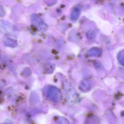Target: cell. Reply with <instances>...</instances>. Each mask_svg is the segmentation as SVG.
Wrapping results in <instances>:
<instances>
[{
    "instance_id": "6da1fadb",
    "label": "cell",
    "mask_w": 124,
    "mask_h": 124,
    "mask_svg": "<svg viewBox=\"0 0 124 124\" xmlns=\"http://www.w3.org/2000/svg\"><path fill=\"white\" fill-rule=\"evenodd\" d=\"M32 20L33 25L40 31H44L46 30L47 26L43 21L39 17L36 15H33Z\"/></svg>"
},
{
    "instance_id": "7a4b0ae2",
    "label": "cell",
    "mask_w": 124,
    "mask_h": 124,
    "mask_svg": "<svg viewBox=\"0 0 124 124\" xmlns=\"http://www.w3.org/2000/svg\"><path fill=\"white\" fill-rule=\"evenodd\" d=\"M80 13L81 11L79 8L78 7H75L71 12V19L73 20H78L80 16Z\"/></svg>"
},
{
    "instance_id": "3957f363",
    "label": "cell",
    "mask_w": 124,
    "mask_h": 124,
    "mask_svg": "<svg viewBox=\"0 0 124 124\" xmlns=\"http://www.w3.org/2000/svg\"><path fill=\"white\" fill-rule=\"evenodd\" d=\"M4 43L7 46L9 47H15L17 46V42L14 40L9 38H7L4 40Z\"/></svg>"
},
{
    "instance_id": "277c9868",
    "label": "cell",
    "mask_w": 124,
    "mask_h": 124,
    "mask_svg": "<svg viewBox=\"0 0 124 124\" xmlns=\"http://www.w3.org/2000/svg\"></svg>"
}]
</instances>
